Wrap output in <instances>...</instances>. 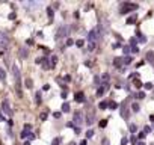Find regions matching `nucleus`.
I'll use <instances>...</instances> for the list:
<instances>
[{"instance_id":"13","label":"nucleus","mask_w":154,"mask_h":145,"mask_svg":"<svg viewBox=\"0 0 154 145\" xmlns=\"http://www.w3.org/2000/svg\"><path fill=\"white\" fill-rule=\"evenodd\" d=\"M113 65L115 66H121L122 65V57H115L113 59Z\"/></svg>"},{"instance_id":"7","label":"nucleus","mask_w":154,"mask_h":145,"mask_svg":"<svg viewBox=\"0 0 154 145\" xmlns=\"http://www.w3.org/2000/svg\"><path fill=\"white\" fill-rule=\"evenodd\" d=\"M2 109H3V112H5L6 115H12V110L9 109V101H8V100H5V101L2 103Z\"/></svg>"},{"instance_id":"1","label":"nucleus","mask_w":154,"mask_h":145,"mask_svg":"<svg viewBox=\"0 0 154 145\" xmlns=\"http://www.w3.org/2000/svg\"><path fill=\"white\" fill-rule=\"evenodd\" d=\"M139 6L136 5V3H130V2H125V3H122L121 5V9H119V12L121 14H127V12H133V11H136Z\"/></svg>"},{"instance_id":"10","label":"nucleus","mask_w":154,"mask_h":145,"mask_svg":"<svg viewBox=\"0 0 154 145\" xmlns=\"http://www.w3.org/2000/svg\"><path fill=\"white\" fill-rule=\"evenodd\" d=\"M6 45H8V38H6V35L0 33V47H6Z\"/></svg>"},{"instance_id":"39","label":"nucleus","mask_w":154,"mask_h":145,"mask_svg":"<svg viewBox=\"0 0 154 145\" xmlns=\"http://www.w3.org/2000/svg\"><path fill=\"white\" fill-rule=\"evenodd\" d=\"M59 142H60V137H56V139L53 140V145H57Z\"/></svg>"},{"instance_id":"5","label":"nucleus","mask_w":154,"mask_h":145,"mask_svg":"<svg viewBox=\"0 0 154 145\" xmlns=\"http://www.w3.org/2000/svg\"><path fill=\"white\" fill-rule=\"evenodd\" d=\"M83 122V116H82V112H75L74 113V124H77V127H79L80 124Z\"/></svg>"},{"instance_id":"43","label":"nucleus","mask_w":154,"mask_h":145,"mask_svg":"<svg viewBox=\"0 0 154 145\" xmlns=\"http://www.w3.org/2000/svg\"><path fill=\"white\" fill-rule=\"evenodd\" d=\"M74 131H75L77 134H79V133H80V127H74Z\"/></svg>"},{"instance_id":"26","label":"nucleus","mask_w":154,"mask_h":145,"mask_svg":"<svg viewBox=\"0 0 154 145\" xmlns=\"http://www.w3.org/2000/svg\"><path fill=\"white\" fill-rule=\"evenodd\" d=\"M131 109H133L134 112H139V109H140V107H139V104H137V103H133V106H131Z\"/></svg>"},{"instance_id":"3","label":"nucleus","mask_w":154,"mask_h":145,"mask_svg":"<svg viewBox=\"0 0 154 145\" xmlns=\"http://www.w3.org/2000/svg\"><path fill=\"white\" fill-rule=\"evenodd\" d=\"M94 121H95V112H94L92 107H89V109H88V113H86V124L91 125Z\"/></svg>"},{"instance_id":"42","label":"nucleus","mask_w":154,"mask_h":145,"mask_svg":"<svg viewBox=\"0 0 154 145\" xmlns=\"http://www.w3.org/2000/svg\"><path fill=\"white\" fill-rule=\"evenodd\" d=\"M79 17H80V14H79V11H75V12H74V18H79Z\"/></svg>"},{"instance_id":"2","label":"nucleus","mask_w":154,"mask_h":145,"mask_svg":"<svg viewBox=\"0 0 154 145\" xmlns=\"http://www.w3.org/2000/svg\"><path fill=\"white\" fill-rule=\"evenodd\" d=\"M14 77H15V88H17V92H18V97H21V80H20V69L14 65Z\"/></svg>"},{"instance_id":"31","label":"nucleus","mask_w":154,"mask_h":145,"mask_svg":"<svg viewBox=\"0 0 154 145\" xmlns=\"http://www.w3.org/2000/svg\"><path fill=\"white\" fill-rule=\"evenodd\" d=\"M101 79L104 80V83H107V82H109V74H103V76H101Z\"/></svg>"},{"instance_id":"18","label":"nucleus","mask_w":154,"mask_h":145,"mask_svg":"<svg viewBox=\"0 0 154 145\" xmlns=\"http://www.w3.org/2000/svg\"><path fill=\"white\" fill-rule=\"evenodd\" d=\"M134 86H136V88L139 89V88H142V86H143V83H142V82H140L139 79H134Z\"/></svg>"},{"instance_id":"19","label":"nucleus","mask_w":154,"mask_h":145,"mask_svg":"<svg viewBox=\"0 0 154 145\" xmlns=\"http://www.w3.org/2000/svg\"><path fill=\"white\" fill-rule=\"evenodd\" d=\"M143 88H145L146 91H149V89H152L154 86H152V83H151V82H146V83H143Z\"/></svg>"},{"instance_id":"35","label":"nucleus","mask_w":154,"mask_h":145,"mask_svg":"<svg viewBox=\"0 0 154 145\" xmlns=\"http://www.w3.org/2000/svg\"><path fill=\"white\" fill-rule=\"evenodd\" d=\"M137 98H140V100H142V98H145V92H143V91H140V92L137 94Z\"/></svg>"},{"instance_id":"15","label":"nucleus","mask_w":154,"mask_h":145,"mask_svg":"<svg viewBox=\"0 0 154 145\" xmlns=\"http://www.w3.org/2000/svg\"><path fill=\"white\" fill-rule=\"evenodd\" d=\"M131 60H133V59H131L130 56H125V57L122 59V63H124V65H130V63H131Z\"/></svg>"},{"instance_id":"4","label":"nucleus","mask_w":154,"mask_h":145,"mask_svg":"<svg viewBox=\"0 0 154 145\" xmlns=\"http://www.w3.org/2000/svg\"><path fill=\"white\" fill-rule=\"evenodd\" d=\"M88 39H89L91 42H97V41H98V29H92V30L89 32V35H88Z\"/></svg>"},{"instance_id":"40","label":"nucleus","mask_w":154,"mask_h":145,"mask_svg":"<svg viewBox=\"0 0 154 145\" xmlns=\"http://www.w3.org/2000/svg\"><path fill=\"white\" fill-rule=\"evenodd\" d=\"M47 12H48V17H53V11H51V8H48Z\"/></svg>"},{"instance_id":"47","label":"nucleus","mask_w":154,"mask_h":145,"mask_svg":"<svg viewBox=\"0 0 154 145\" xmlns=\"http://www.w3.org/2000/svg\"><path fill=\"white\" fill-rule=\"evenodd\" d=\"M137 145H146V143H145V142H139Z\"/></svg>"},{"instance_id":"32","label":"nucleus","mask_w":154,"mask_h":145,"mask_svg":"<svg viewBox=\"0 0 154 145\" xmlns=\"http://www.w3.org/2000/svg\"><path fill=\"white\" fill-rule=\"evenodd\" d=\"M26 86L27 88H32V79H26Z\"/></svg>"},{"instance_id":"14","label":"nucleus","mask_w":154,"mask_h":145,"mask_svg":"<svg viewBox=\"0 0 154 145\" xmlns=\"http://www.w3.org/2000/svg\"><path fill=\"white\" fill-rule=\"evenodd\" d=\"M39 63H42V66H44V68H50V63H48V59H45V57H42Z\"/></svg>"},{"instance_id":"9","label":"nucleus","mask_w":154,"mask_h":145,"mask_svg":"<svg viewBox=\"0 0 154 145\" xmlns=\"http://www.w3.org/2000/svg\"><path fill=\"white\" fill-rule=\"evenodd\" d=\"M65 33H66V29H65V26L59 27V30H57V33H56V39H60V38H63V36H65Z\"/></svg>"},{"instance_id":"27","label":"nucleus","mask_w":154,"mask_h":145,"mask_svg":"<svg viewBox=\"0 0 154 145\" xmlns=\"http://www.w3.org/2000/svg\"><path fill=\"white\" fill-rule=\"evenodd\" d=\"M5 77H6V74H5V71H3L2 68H0V79H2V80H5Z\"/></svg>"},{"instance_id":"11","label":"nucleus","mask_w":154,"mask_h":145,"mask_svg":"<svg viewBox=\"0 0 154 145\" xmlns=\"http://www.w3.org/2000/svg\"><path fill=\"white\" fill-rule=\"evenodd\" d=\"M136 21H137V15L134 14V15H131V17H130V18L127 20V24H134Z\"/></svg>"},{"instance_id":"8","label":"nucleus","mask_w":154,"mask_h":145,"mask_svg":"<svg viewBox=\"0 0 154 145\" xmlns=\"http://www.w3.org/2000/svg\"><path fill=\"white\" fill-rule=\"evenodd\" d=\"M107 89H109V83H103V86H100V88L97 89V95H98V97H101Z\"/></svg>"},{"instance_id":"38","label":"nucleus","mask_w":154,"mask_h":145,"mask_svg":"<svg viewBox=\"0 0 154 145\" xmlns=\"http://www.w3.org/2000/svg\"><path fill=\"white\" fill-rule=\"evenodd\" d=\"M127 142H128V139H127V137H122L121 143H122V145H127Z\"/></svg>"},{"instance_id":"24","label":"nucleus","mask_w":154,"mask_h":145,"mask_svg":"<svg viewBox=\"0 0 154 145\" xmlns=\"http://www.w3.org/2000/svg\"><path fill=\"white\" fill-rule=\"evenodd\" d=\"M98 125H100V128H104V127H106V125H107V119H101V121H100V124H98Z\"/></svg>"},{"instance_id":"17","label":"nucleus","mask_w":154,"mask_h":145,"mask_svg":"<svg viewBox=\"0 0 154 145\" xmlns=\"http://www.w3.org/2000/svg\"><path fill=\"white\" fill-rule=\"evenodd\" d=\"M146 59H148L149 62H154V51H148V53H146Z\"/></svg>"},{"instance_id":"37","label":"nucleus","mask_w":154,"mask_h":145,"mask_svg":"<svg viewBox=\"0 0 154 145\" xmlns=\"http://www.w3.org/2000/svg\"><path fill=\"white\" fill-rule=\"evenodd\" d=\"M149 131H151V127H148V125H146V127L143 128V133L146 134V133H149Z\"/></svg>"},{"instance_id":"44","label":"nucleus","mask_w":154,"mask_h":145,"mask_svg":"<svg viewBox=\"0 0 154 145\" xmlns=\"http://www.w3.org/2000/svg\"><path fill=\"white\" fill-rule=\"evenodd\" d=\"M130 130H131V131H136V125L131 124V125H130Z\"/></svg>"},{"instance_id":"12","label":"nucleus","mask_w":154,"mask_h":145,"mask_svg":"<svg viewBox=\"0 0 154 145\" xmlns=\"http://www.w3.org/2000/svg\"><path fill=\"white\" fill-rule=\"evenodd\" d=\"M95 48H97V42H91V41H89V42H88V50H89V51H94Z\"/></svg>"},{"instance_id":"46","label":"nucleus","mask_w":154,"mask_h":145,"mask_svg":"<svg viewBox=\"0 0 154 145\" xmlns=\"http://www.w3.org/2000/svg\"><path fill=\"white\" fill-rule=\"evenodd\" d=\"M80 145H86V139H83V140L80 142Z\"/></svg>"},{"instance_id":"25","label":"nucleus","mask_w":154,"mask_h":145,"mask_svg":"<svg viewBox=\"0 0 154 145\" xmlns=\"http://www.w3.org/2000/svg\"><path fill=\"white\" fill-rule=\"evenodd\" d=\"M47 115H48V112H42V113L39 115V118H41V121H45V119H47Z\"/></svg>"},{"instance_id":"22","label":"nucleus","mask_w":154,"mask_h":145,"mask_svg":"<svg viewBox=\"0 0 154 145\" xmlns=\"http://www.w3.org/2000/svg\"><path fill=\"white\" fill-rule=\"evenodd\" d=\"M35 97H36V98H35V101H36V104H39V103H41V91H38Z\"/></svg>"},{"instance_id":"29","label":"nucleus","mask_w":154,"mask_h":145,"mask_svg":"<svg viewBox=\"0 0 154 145\" xmlns=\"http://www.w3.org/2000/svg\"><path fill=\"white\" fill-rule=\"evenodd\" d=\"M92 136H94V130H88V131H86V137L89 139V137H92Z\"/></svg>"},{"instance_id":"20","label":"nucleus","mask_w":154,"mask_h":145,"mask_svg":"<svg viewBox=\"0 0 154 145\" xmlns=\"http://www.w3.org/2000/svg\"><path fill=\"white\" fill-rule=\"evenodd\" d=\"M107 104H109L107 101H101V103L98 104V107H100L101 110H104V109H107Z\"/></svg>"},{"instance_id":"33","label":"nucleus","mask_w":154,"mask_h":145,"mask_svg":"<svg viewBox=\"0 0 154 145\" xmlns=\"http://www.w3.org/2000/svg\"><path fill=\"white\" fill-rule=\"evenodd\" d=\"M130 50H131L133 53H139V48H137L136 45H133V47H130Z\"/></svg>"},{"instance_id":"28","label":"nucleus","mask_w":154,"mask_h":145,"mask_svg":"<svg viewBox=\"0 0 154 145\" xmlns=\"http://www.w3.org/2000/svg\"><path fill=\"white\" fill-rule=\"evenodd\" d=\"M27 136H29V131H27V128H24L21 131V137H27Z\"/></svg>"},{"instance_id":"45","label":"nucleus","mask_w":154,"mask_h":145,"mask_svg":"<svg viewBox=\"0 0 154 145\" xmlns=\"http://www.w3.org/2000/svg\"><path fill=\"white\" fill-rule=\"evenodd\" d=\"M42 89H44V91H48V89H50V85H44V88H42Z\"/></svg>"},{"instance_id":"41","label":"nucleus","mask_w":154,"mask_h":145,"mask_svg":"<svg viewBox=\"0 0 154 145\" xmlns=\"http://www.w3.org/2000/svg\"><path fill=\"white\" fill-rule=\"evenodd\" d=\"M145 136H146V134H145V133H143V131H140V133H139V139H143V137H145Z\"/></svg>"},{"instance_id":"23","label":"nucleus","mask_w":154,"mask_h":145,"mask_svg":"<svg viewBox=\"0 0 154 145\" xmlns=\"http://www.w3.org/2000/svg\"><path fill=\"white\" fill-rule=\"evenodd\" d=\"M62 112H69V104L68 103H63L62 104Z\"/></svg>"},{"instance_id":"30","label":"nucleus","mask_w":154,"mask_h":145,"mask_svg":"<svg viewBox=\"0 0 154 145\" xmlns=\"http://www.w3.org/2000/svg\"><path fill=\"white\" fill-rule=\"evenodd\" d=\"M75 45H77V47H83V45H85V41H82V39H79V41H77V42H75Z\"/></svg>"},{"instance_id":"34","label":"nucleus","mask_w":154,"mask_h":145,"mask_svg":"<svg viewBox=\"0 0 154 145\" xmlns=\"http://www.w3.org/2000/svg\"><path fill=\"white\" fill-rule=\"evenodd\" d=\"M122 51H124V54H128L130 53V47H122Z\"/></svg>"},{"instance_id":"16","label":"nucleus","mask_w":154,"mask_h":145,"mask_svg":"<svg viewBox=\"0 0 154 145\" xmlns=\"http://www.w3.org/2000/svg\"><path fill=\"white\" fill-rule=\"evenodd\" d=\"M107 107H110L112 110H115V109H118V103H116V101H110V103L107 104Z\"/></svg>"},{"instance_id":"6","label":"nucleus","mask_w":154,"mask_h":145,"mask_svg":"<svg viewBox=\"0 0 154 145\" xmlns=\"http://www.w3.org/2000/svg\"><path fill=\"white\" fill-rule=\"evenodd\" d=\"M74 101H77V103H85V101H86L85 94H83V92H75V95H74Z\"/></svg>"},{"instance_id":"21","label":"nucleus","mask_w":154,"mask_h":145,"mask_svg":"<svg viewBox=\"0 0 154 145\" xmlns=\"http://www.w3.org/2000/svg\"><path fill=\"white\" fill-rule=\"evenodd\" d=\"M56 62H57V57H56V56H51V59H50V66H54Z\"/></svg>"},{"instance_id":"36","label":"nucleus","mask_w":154,"mask_h":145,"mask_svg":"<svg viewBox=\"0 0 154 145\" xmlns=\"http://www.w3.org/2000/svg\"><path fill=\"white\" fill-rule=\"evenodd\" d=\"M72 44H74V41H72L71 38H68V39H66V45H72Z\"/></svg>"},{"instance_id":"48","label":"nucleus","mask_w":154,"mask_h":145,"mask_svg":"<svg viewBox=\"0 0 154 145\" xmlns=\"http://www.w3.org/2000/svg\"><path fill=\"white\" fill-rule=\"evenodd\" d=\"M69 145H75V143H74V142H71V143H69Z\"/></svg>"}]
</instances>
